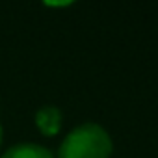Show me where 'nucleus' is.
I'll return each mask as SVG.
<instances>
[{"instance_id": "f257e3e1", "label": "nucleus", "mask_w": 158, "mask_h": 158, "mask_svg": "<svg viewBox=\"0 0 158 158\" xmlns=\"http://www.w3.org/2000/svg\"><path fill=\"white\" fill-rule=\"evenodd\" d=\"M114 151L108 130L97 123L73 128L58 149V158H110Z\"/></svg>"}, {"instance_id": "f03ea898", "label": "nucleus", "mask_w": 158, "mask_h": 158, "mask_svg": "<svg viewBox=\"0 0 158 158\" xmlns=\"http://www.w3.org/2000/svg\"><path fill=\"white\" fill-rule=\"evenodd\" d=\"M35 125L45 136H54L61 128V112L56 106H43L35 114Z\"/></svg>"}, {"instance_id": "7ed1b4c3", "label": "nucleus", "mask_w": 158, "mask_h": 158, "mask_svg": "<svg viewBox=\"0 0 158 158\" xmlns=\"http://www.w3.org/2000/svg\"><path fill=\"white\" fill-rule=\"evenodd\" d=\"M2 158H54V156L43 145H37V143H19V145L10 147L2 154Z\"/></svg>"}, {"instance_id": "20e7f679", "label": "nucleus", "mask_w": 158, "mask_h": 158, "mask_svg": "<svg viewBox=\"0 0 158 158\" xmlns=\"http://www.w3.org/2000/svg\"><path fill=\"white\" fill-rule=\"evenodd\" d=\"M0 143H2V127H0Z\"/></svg>"}]
</instances>
